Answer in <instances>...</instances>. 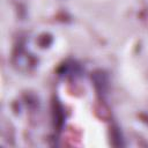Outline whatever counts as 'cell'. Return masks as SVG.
Listing matches in <instances>:
<instances>
[{
  "mask_svg": "<svg viewBox=\"0 0 148 148\" xmlns=\"http://www.w3.org/2000/svg\"><path fill=\"white\" fill-rule=\"evenodd\" d=\"M53 116H54V125L60 128L64 124V109L59 103H54V108H53Z\"/></svg>",
  "mask_w": 148,
  "mask_h": 148,
  "instance_id": "cell-3",
  "label": "cell"
},
{
  "mask_svg": "<svg viewBox=\"0 0 148 148\" xmlns=\"http://www.w3.org/2000/svg\"><path fill=\"white\" fill-rule=\"evenodd\" d=\"M91 79L94 81V84H95L96 89L99 92H104L106 90L108 84H109V80H108V75L103 71L94 72V74L91 75Z\"/></svg>",
  "mask_w": 148,
  "mask_h": 148,
  "instance_id": "cell-2",
  "label": "cell"
},
{
  "mask_svg": "<svg viewBox=\"0 0 148 148\" xmlns=\"http://www.w3.org/2000/svg\"><path fill=\"white\" fill-rule=\"evenodd\" d=\"M81 72V67L74 62V61H66L65 64H62L59 69H58V73L59 75L61 76H71V77H75L76 75H79Z\"/></svg>",
  "mask_w": 148,
  "mask_h": 148,
  "instance_id": "cell-1",
  "label": "cell"
},
{
  "mask_svg": "<svg viewBox=\"0 0 148 148\" xmlns=\"http://www.w3.org/2000/svg\"><path fill=\"white\" fill-rule=\"evenodd\" d=\"M111 143H112L113 146H116V147L124 146L121 133H120V131H119L117 127H113V128L111 130Z\"/></svg>",
  "mask_w": 148,
  "mask_h": 148,
  "instance_id": "cell-4",
  "label": "cell"
}]
</instances>
